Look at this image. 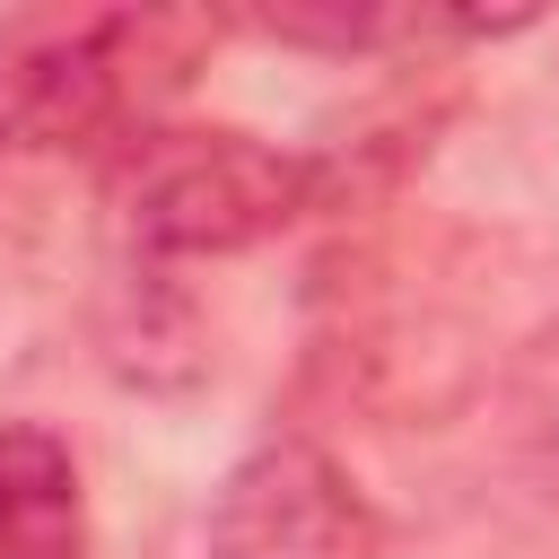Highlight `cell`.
<instances>
[{
	"instance_id": "cell-1",
	"label": "cell",
	"mask_w": 559,
	"mask_h": 559,
	"mask_svg": "<svg viewBox=\"0 0 559 559\" xmlns=\"http://www.w3.org/2000/svg\"><path fill=\"white\" fill-rule=\"evenodd\" d=\"M218 17L201 9H79L0 26V148L61 157L140 140L148 114L201 70Z\"/></svg>"
},
{
	"instance_id": "cell-2",
	"label": "cell",
	"mask_w": 559,
	"mask_h": 559,
	"mask_svg": "<svg viewBox=\"0 0 559 559\" xmlns=\"http://www.w3.org/2000/svg\"><path fill=\"white\" fill-rule=\"evenodd\" d=\"M323 192H332L323 157L271 148L253 131H140L122 148V175H114L131 245L140 253H183V262L271 245Z\"/></svg>"
},
{
	"instance_id": "cell-3",
	"label": "cell",
	"mask_w": 559,
	"mask_h": 559,
	"mask_svg": "<svg viewBox=\"0 0 559 559\" xmlns=\"http://www.w3.org/2000/svg\"><path fill=\"white\" fill-rule=\"evenodd\" d=\"M210 559H376V507L323 445L280 437L218 480Z\"/></svg>"
},
{
	"instance_id": "cell-4",
	"label": "cell",
	"mask_w": 559,
	"mask_h": 559,
	"mask_svg": "<svg viewBox=\"0 0 559 559\" xmlns=\"http://www.w3.org/2000/svg\"><path fill=\"white\" fill-rule=\"evenodd\" d=\"M79 463L52 428L9 419L0 428V559H79Z\"/></svg>"
}]
</instances>
